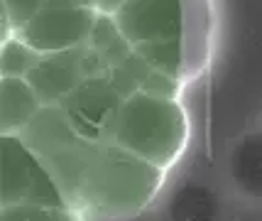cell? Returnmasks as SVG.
I'll list each match as a JSON object with an SVG mask.
<instances>
[{
    "instance_id": "30bf717a",
    "label": "cell",
    "mask_w": 262,
    "mask_h": 221,
    "mask_svg": "<svg viewBox=\"0 0 262 221\" xmlns=\"http://www.w3.org/2000/svg\"><path fill=\"white\" fill-rule=\"evenodd\" d=\"M86 45L91 47L93 54L105 64L108 74L135 52L133 45L125 39V35L120 32V27H118L113 15H103V12H98L96 25H93V30H91V37H89Z\"/></svg>"
},
{
    "instance_id": "9c48e42d",
    "label": "cell",
    "mask_w": 262,
    "mask_h": 221,
    "mask_svg": "<svg viewBox=\"0 0 262 221\" xmlns=\"http://www.w3.org/2000/svg\"><path fill=\"white\" fill-rule=\"evenodd\" d=\"M42 108V98L27 79H0V135H20Z\"/></svg>"
},
{
    "instance_id": "2e32d148",
    "label": "cell",
    "mask_w": 262,
    "mask_h": 221,
    "mask_svg": "<svg viewBox=\"0 0 262 221\" xmlns=\"http://www.w3.org/2000/svg\"><path fill=\"white\" fill-rule=\"evenodd\" d=\"M49 3H64V5H86V8H93V0H49Z\"/></svg>"
},
{
    "instance_id": "4fadbf2b",
    "label": "cell",
    "mask_w": 262,
    "mask_h": 221,
    "mask_svg": "<svg viewBox=\"0 0 262 221\" xmlns=\"http://www.w3.org/2000/svg\"><path fill=\"white\" fill-rule=\"evenodd\" d=\"M0 221H86L76 207H0Z\"/></svg>"
},
{
    "instance_id": "9a60e30c",
    "label": "cell",
    "mask_w": 262,
    "mask_h": 221,
    "mask_svg": "<svg viewBox=\"0 0 262 221\" xmlns=\"http://www.w3.org/2000/svg\"><path fill=\"white\" fill-rule=\"evenodd\" d=\"M123 5H125V0H93V8L103 15H115Z\"/></svg>"
},
{
    "instance_id": "8992f818",
    "label": "cell",
    "mask_w": 262,
    "mask_h": 221,
    "mask_svg": "<svg viewBox=\"0 0 262 221\" xmlns=\"http://www.w3.org/2000/svg\"><path fill=\"white\" fill-rule=\"evenodd\" d=\"M98 10L86 5L47 3L17 35L39 54L67 52L89 42Z\"/></svg>"
},
{
    "instance_id": "52a82bcc",
    "label": "cell",
    "mask_w": 262,
    "mask_h": 221,
    "mask_svg": "<svg viewBox=\"0 0 262 221\" xmlns=\"http://www.w3.org/2000/svg\"><path fill=\"white\" fill-rule=\"evenodd\" d=\"M123 101L125 98L108 76H91L76 91L69 93L61 108L81 135L93 143H103Z\"/></svg>"
},
{
    "instance_id": "8fae6325",
    "label": "cell",
    "mask_w": 262,
    "mask_h": 221,
    "mask_svg": "<svg viewBox=\"0 0 262 221\" xmlns=\"http://www.w3.org/2000/svg\"><path fill=\"white\" fill-rule=\"evenodd\" d=\"M140 57H145L157 71L167 74L177 82H184L194 64V42H160V45H142L135 47Z\"/></svg>"
},
{
    "instance_id": "5b68a950",
    "label": "cell",
    "mask_w": 262,
    "mask_h": 221,
    "mask_svg": "<svg viewBox=\"0 0 262 221\" xmlns=\"http://www.w3.org/2000/svg\"><path fill=\"white\" fill-rule=\"evenodd\" d=\"M113 17L133 49L160 42H194L201 23L199 0H125Z\"/></svg>"
},
{
    "instance_id": "3957f363",
    "label": "cell",
    "mask_w": 262,
    "mask_h": 221,
    "mask_svg": "<svg viewBox=\"0 0 262 221\" xmlns=\"http://www.w3.org/2000/svg\"><path fill=\"white\" fill-rule=\"evenodd\" d=\"M20 135L42 157V163L57 177L69 202L79 209L81 189L101 143L81 135L61 106H45Z\"/></svg>"
},
{
    "instance_id": "277c9868",
    "label": "cell",
    "mask_w": 262,
    "mask_h": 221,
    "mask_svg": "<svg viewBox=\"0 0 262 221\" xmlns=\"http://www.w3.org/2000/svg\"><path fill=\"white\" fill-rule=\"evenodd\" d=\"M0 207H74L23 135H0Z\"/></svg>"
},
{
    "instance_id": "5bb4252c",
    "label": "cell",
    "mask_w": 262,
    "mask_h": 221,
    "mask_svg": "<svg viewBox=\"0 0 262 221\" xmlns=\"http://www.w3.org/2000/svg\"><path fill=\"white\" fill-rule=\"evenodd\" d=\"M49 0H3V42L17 35Z\"/></svg>"
},
{
    "instance_id": "ba28073f",
    "label": "cell",
    "mask_w": 262,
    "mask_h": 221,
    "mask_svg": "<svg viewBox=\"0 0 262 221\" xmlns=\"http://www.w3.org/2000/svg\"><path fill=\"white\" fill-rule=\"evenodd\" d=\"M91 76L93 67L89 47L81 45L67 52L42 54L37 67L30 71L27 82L34 86V91L45 106H61L69 98V93L76 91Z\"/></svg>"
},
{
    "instance_id": "7a4b0ae2",
    "label": "cell",
    "mask_w": 262,
    "mask_h": 221,
    "mask_svg": "<svg viewBox=\"0 0 262 221\" xmlns=\"http://www.w3.org/2000/svg\"><path fill=\"white\" fill-rule=\"evenodd\" d=\"M105 140L169 170L189 145V116L179 96L140 91L120 104Z\"/></svg>"
},
{
    "instance_id": "7c38bea8",
    "label": "cell",
    "mask_w": 262,
    "mask_h": 221,
    "mask_svg": "<svg viewBox=\"0 0 262 221\" xmlns=\"http://www.w3.org/2000/svg\"><path fill=\"white\" fill-rule=\"evenodd\" d=\"M42 54L34 47L27 45L20 35H12L10 39L3 42V49H0V71H3V76L27 79Z\"/></svg>"
},
{
    "instance_id": "6da1fadb",
    "label": "cell",
    "mask_w": 262,
    "mask_h": 221,
    "mask_svg": "<svg viewBox=\"0 0 262 221\" xmlns=\"http://www.w3.org/2000/svg\"><path fill=\"white\" fill-rule=\"evenodd\" d=\"M167 170L103 140L81 189L79 209L101 219H133L160 194Z\"/></svg>"
}]
</instances>
